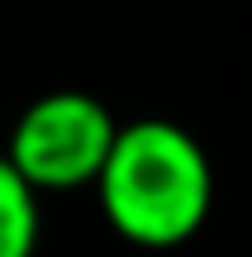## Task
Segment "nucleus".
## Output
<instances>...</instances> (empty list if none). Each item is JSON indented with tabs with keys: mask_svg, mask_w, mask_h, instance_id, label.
<instances>
[{
	"mask_svg": "<svg viewBox=\"0 0 252 257\" xmlns=\"http://www.w3.org/2000/svg\"><path fill=\"white\" fill-rule=\"evenodd\" d=\"M95 195L119 238L138 248H176L195 238L214 210V167L190 128L133 119L119 124Z\"/></svg>",
	"mask_w": 252,
	"mask_h": 257,
	"instance_id": "obj_1",
	"label": "nucleus"
},
{
	"mask_svg": "<svg viewBox=\"0 0 252 257\" xmlns=\"http://www.w3.org/2000/svg\"><path fill=\"white\" fill-rule=\"evenodd\" d=\"M38 252V191L0 153V257Z\"/></svg>",
	"mask_w": 252,
	"mask_h": 257,
	"instance_id": "obj_3",
	"label": "nucleus"
},
{
	"mask_svg": "<svg viewBox=\"0 0 252 257\" xmlns=\"http://www.w3.org/2000/svg\"><path fill=\"white\" fill-rule=\"evenodd\" d=\"M119 124L91 91H48L24 105L10 128L5 157L38 195L95 186L110 162Z\"/></svg>",
	"mask_w": 252,
	"mask_h": 257,
	"instance_id": "obj_2",
	"label": "nucleus"
}]
</instances>
